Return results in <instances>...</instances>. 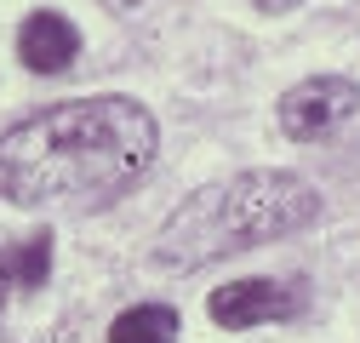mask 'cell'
Returning <instances> with one entry per match:
<instances>
[{"label": "cell", "instance_id": "obj_1", "mask_svg": "<svg viewBox=\"0 0 360 343\" xmlns=\"http://www.w3.org/2000/svg\"><path fill=\"white\" fill-rule=\"evenodd\" d=\"M155 115L138 98H69L0 132V200L92 212L120 200L155 160Z\"/></svg>", "mask_w": 360, "mask_h": 343}, {"label": "cell", "instance_id": "obj_2", "mask_svg": "<svg viewBox=\"0 0 360 343\" xmlns=\"http://www.w3.org/2000/svg\"><path fill=\"white\" fill-rule=\"evenodd\" d=\"M321 195L292 172H240L229 183H212L189 195L155 235V264L160 269H200L223 252H246L275 235L303 229Z\"/></svg>", "mask_w": 360, "mask_h": 343}, {"label": "cell", "instance_id": "obj_3", "mask_svg": "<svg viewBox=\"0 0 360 343\" xmlns=\"http://www.w3.org/2000/svg\"><path fill=\"white\" fill-rule=\"evenodd\" d=\"M349 115H360V86L343 75H314L281 98V132L292 143H309V138L332 132V126H343Z\"/></svg>", "mask_w": 360, "mask_h": 343}, {"label": "cell", "instance_id": "obj_4", "mask_svg": "<svg viewBox=\"0 0 360 343\" xmlns=\"http://www.w3.org/2000/svg\"><path fill=\"white\" fill-rule=\"evenodd\" d=\"M212 321L229 326V332H246V326H263V321H286L303 309V292L286 286V280H229L212 292Z\"/></svg>", "mask_w": 360, "mask_h": 343}, {"label": "cell", "instance_id": "obj_5", "mask_svg": "<svg viewBox=\"0 0 360 343\" xmlns=\"http://www.w3.org/2000/svg\"><path fill=\"white\" fill-rule=\"evenodd\" d=\"M18 58H23V69H34V75H63V69L80 58V29H75L63 12H34V18L18 29Z\"/></svg>", "mask_w": 360, "mask_h": 343}, {"label": "cell", "instance_id": "obj_6", "mask_svg": "<svg viewBox=\"0 0 360 343\" xmlns=\"http://www.w3.org/2000/svg\"><path fill=\"white\" fill-rule=\"evenodd\" d=\"M109 343H177V315L166 304H138L109 326Z\"/></svg>", "mask_w": 360, "mask_h": 343}, {"label": "cell", "instance_id": "obj_7", "mask_svg": "<svg viewBox=\"0 0 360 343\" xmlns=\"http://www.w3.org/2000/svg\"><path fill=\"white\" fill-rule=\"evenodd\" d=\"M0 269H6L12 286H46V275H52V235H29L23 246H12L6 257H0Z\"/></svg>", "mask_w": 360, "mask_h": 343}, {"label": "cell", "instance_id": "obj_8", "mask_svg": "<svg viewBox=\"0 0 360 343\" xmlns=\"http://www.w3.org/2000/svg\"><path fill=\"white\" fill-rule=\"evenodd\" d=\"M263 12H286V6H297V0H257Z\"/></svg>", "mask_w": 360, "mask_h": 343}, {"label": "cell", "instance_id": "obj_9", "mask_svg": "<svg viewBox=\"0 0 360 343\" xmlns=\"http://www.w3.org/2000/svg\"><path fill=\"white\" fill-rule=\"evenodd\" d=\"M6 292H12V280H6V269H0V309H6Z\"/></svg>", "mask_w": 360, "mask_h": 343}, {"label": "cell", "instance_id": "obj_10", "mask_svg": "<svg viewBox=\"0 0 360 343\" xmlns=\"http://www.w3.org/2000/svg\"><path fill=\"white\" fill-rule=\"evenodd\" d=\"M0 343H12V337H6V332H0Z\"/></svg>", "mask_w": 360, "mask_h": 343}]
</instances>
